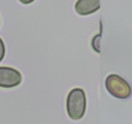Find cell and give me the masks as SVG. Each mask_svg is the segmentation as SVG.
I'll use <instances>...</instances> for the list:
<instances>
[{
    "mask_svg": "<svg viewBox=\"0 0 132 124\" xmlns=\"http://www.w3.org/2000/svg\"><path fill=\"white\" fill-rule=\"evenodd\" d=\"M87 98L86 93L82 88H74L69 92L66 98V111L70 119L80 120L86 114Z\"/></svg>",
    "mask_w": 132,
    "mask_h": 124,
    "instance_id": "cell-1",
    "label": "cell"
},
{
    "mask_svg": "<svg viewBox=\"0 0 132 124\" xmlns=\"http://www.w3.org/2000/svg\"><path fill=\"white\" fill-rule=\"evenodd\" d=\"M105 85H106L108 92L115 98L126 100L132 94L131 85L122 76L117 74H110L105 80Z\"/></svg>",
    "mask_w": 132,
    "mask_h": 124,
    "instance_id": "cell-2",
    "label": "cell"
},
{
    "mask_svg": "<svg viewBox=\"0 0 132 124\" xmlns=\"http://www.w3.org/2000/svg\"><path fill=\"white\" fill-rule=\"evenodd\" d=\"M22 82V75L18 70L13 67L2 66L0 67V87L2 88H14Z\"/></svg>",
    "mask_w": 132,
    "mask_h": 124,
    "instance_id": "cell-3",
    "label": "cell"
},
{
    "mask_svg": "<svg viewBox=\"0 0 132 124\" xmlns=\"http://www.w3.org/2000/svg\"><path fill=\"white\" fill-rule=\"evenodd\" d=\"M101 7V0H78L75 3V12L79 16H89L96 13Z\"/></svg>",
    "mask_w": 132,
    "mask_h": 124,
    "instance_id": "cell-4",
    "label": "cell"
},
{
    "mask_svg": "<svg viewBox=\"0 0 132 124\" xmlns=\"http://www.w3.org/2000/svg\"><path fill=\"white\" fill-rule=\"evenodd\" d=\"M101 35H102V32H98L93 39H92V48L95 49V52H97V53H100V39H101Z\"/></svg>",
    "mask_w": 132,
    "mask_h": 124,
    "instance_id": "cell-5",
    "label": "cell"
},
{
    "mask_svg": "<svg viewBox=\"0 0 132 124\" xmlns=\"http://www.w3.org/2000/svg\"><path fill=\"white\" fill-rule=\"evenodd\" d=\"M4 56H5V45H4V41H3V39L0 38V62L3 61Z\"/></svg>",
    "mask_w": 132,
    "mask_h": 124,
    "instance_id": "cell-6",
    "label": "cell"
},
{
    "mask_svg": "<svg viewBox=\"0 0 132 124\" xmlns=\"http://www.w3.org/2000/svg\"><path fill=\"white\" fill-rule=\"evenodd\" d=\"M32 2H35V0H20V3L22 4H31Z\"/></svg>",
    "mask_w": 132,
    "mask_h": 124,
    "instance_id": "cell-7",
    "label": "cell"
}]
</instances>
